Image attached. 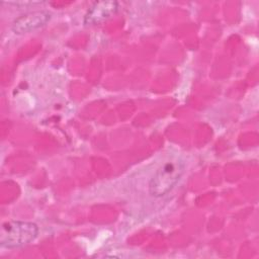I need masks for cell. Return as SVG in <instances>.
I'll return each mask as SVG.
<instances>
[{
    "label": "cell",
    "instance_id": "obj_2",
    "mask_svg": "<svg viewBox=\"0 0 259 259\" xmlns=\"http://www.w3.org/2000/svg\"><path fill=\"white\" fill-rule=\"evenodd\" d=\"M184 168V163L179 160L169 161L162 165L150 180V194L154 197H161L167 194L181 178Z\"/></svg>",
    "mask_w": 259,
    "mask_h": 259
},
{
    "label": "cell",
    "instance_id": "obj_1",
    "mask_svg": "<svg viewBox=\"0 0 259 259\" xmlns=\"http://www.w3.org/2000/svg\"><path fill=\"white\" fill-rule=\"evenodd\" d=\"M37 234L38 228L34 223L23 221L6 222L1 226L0 245L7 249L18 248L33 241Z\"/></svg>",
    "mask_w": 259,
    "mask_h": 259
},
{
    "label": "cell",
    "instance_id": "obj_4",
    "mask_svg": "<svg viewBox=\"0 0 259 259\" xmlns=\"http://www.w3.org/2000/svg\"><path fill=\"white\" fill-rule=\"evenodd\" d=\"M118 9V4L115 1H98L95 2L86 12L84 23L93 25L103 22L110 18Z\"/></svg>",
    "mask_w": 259,
    "mask_h": 259
},
{
    "label": "cell",
    "instance_id": "obj_3",
    "mask_svg": "<svg viewBox=\"0 0 259 259\" xmlns=\"http://www.w3.org/2000/svg\"><path fill=\"white\" fill-rule=\"evenodd\" d=\"M51 19V13L46 10H36L27 12L17 17L12 25L11 29L16 34H23L29 31H33L44 25Z\"/></svg>",
    "mask_w": 259,
    "mask_h": 259
}]
</instances>
